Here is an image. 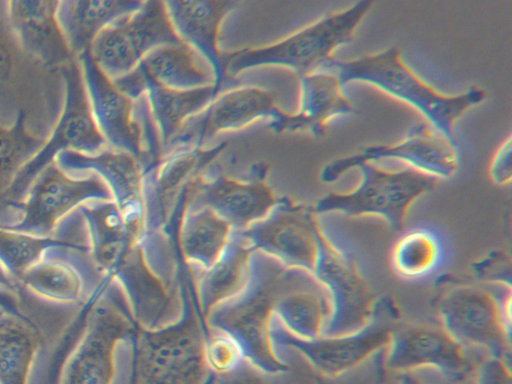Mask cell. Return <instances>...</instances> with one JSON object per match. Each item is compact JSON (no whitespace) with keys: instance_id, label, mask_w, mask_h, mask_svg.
I'll list each match as a JSON object with an SVG mask.
<instances>
[{"instance_id":"1","label":"cell","mask_w":512,"mask_h":384,"mask_svg":"<svg viewBox=\"0 0 512 384\" xmlns=\"http://www.w3.org/2000/svg\"><path fill=\"white\" fill-rule=\"evenodd\" d=\"M292 270L255 249L249 259V277L244 288L209 312L210 325L232 337L248 361L268 372L289 370L274 357L269 325L278 299L292 290L288 288Z\"/></svg>"},{"instance_id":"2","label":"cell","mask_w":512,"mask_h":384,"mask_svg":"<svg viewBox=\"0 0 512 384\" xmlns=\"http://www.w3.org/2000/svg\"><path fill=\"white\" fill-rule=\"evenodd\" d=\"M182 319L168 326L149 330L137 328L116 350L115 362L130 371L131 384H207L205 360L207 330L198 323L189 297L184 293Z\"/></svg>"},{"instance_id":"3","label":"cell","mask_w":512,"mask_h":384,"mask_svg":"<svg viewBox=\"0 0 512 384\" xmlns=\"http://www.w3.org/2000/svg\"><path fill=\"white\" fill-rule=\"evenodd\" d=\"M321 71L334 74L342 87L352 81L378 87L416 108L431 126L451 140H455L452 127L456 119L486 97V92L477 87L455 96L438 92L405 63L394 47L349 61L332 57Z\"/></svg>"},{"instance_id":"4","label":"cell","mask_w":512,"mask_h":384,"mask_svg":"<svg viewBox=\"0 0 512 384\" xmlns=\"http://www.w3.org/2000/svg\"><path fill=\"white\" fill-rule=\"evenodd\" d=\"M371 4V1L362 0L346 10L326 14L269 46L224 53L227 75L232 77L244 70L265 65L288 67L299 78L319 72L337 47L351 41Z\"/></svg>"},{"instance_id":"5","label":"cell","mask_w":512,"mask_h":384,"mask_svg":"<svg viewBox=\"0 0 512 384\" xmlns=\"http://www.w3.org/2000/svg\"><path fill=\"white\" fill-rule=\"evenodd\" d=\"M138 327L116 280L105 278L63 368L60 384H111L116 347Z\"/></svg>"},{"instance_id":"6","label":"cell","mask_w":512,"mask_h":384,"mask_svg":"<svg viewBox=\"0 0 512 384\" xmlns=\"http://www.w3.org/2000/svg\"><path fill=\"white\" fill-rule=\"evenodd\" d=\"M399 319L393 299L382 297L375 301L368 322L354 332L306 340L291 334L276 318L270 320L269 340L271 347L277 344L300 352L318 375L335 376L386 348Z\"/></svg>"},{"instance_id":"7","label":"cell","mask_w":512,"mask_h":384,"mask_svg":"<svg viewBox=\"0 0 512 384\" xmlns=\"http://www.w3.org/2000/svg\"><path fill=\"white\" fill-rule=\"evenodd\" d=\"M60 71L65 85L61 115L48 139L16 174L6 193L8 206L24 198L33 180L55 162L59 153L75 151L95 155L109 147L94 120L77 58L61 66Z\"/></svg>"},{"instance_id":"8","label":"cell","mask_w":512,"mask_h":384,"mask_svg":"<svg viewBox=\"0 0 512 384\" xmlns=\"http://www.w3.org/2000/svg\"><path fill=\"white\" fill-rule=\"evenodd\" d=\"M77 60L100 133L110 148L130 154L143 169L146 149L157 137L146 94L132 100L121 93L93 61L89 50Z\"/></svg>"},{"instance_id":"9","label":"cell","mask_w":512,"mask_h":384,"mask_svg":"<svg viewBox=\"0 0 512 384\" xmlns=\"http://www.w3.org/2000/svg\"><path fill=\"white\" fill-rule=\"evenodd\" d=\"M357 167L362 175L359 185L349 193H328L312 207L315 214L377 215L392 231L398 232L403 228L410 205L430 191L437 181V178L413 168L389 172L372 162Z\"/></svg>"},{"instance_id":"10","label":"cell","mask_w":512,"mask_h":384,"mask_svg":"<svg viewBox=\"0 0 512 384\" xmlns=\"http://www.w3.org/2000/svg\"><path fill=\"white\" fill-rule=\"evenodd\" d=\"M94 200H113L101 177L95 173L75 177L52 162L33 180L24 198L9 205L19 218L0 226L37 237H51L64 218Z\"/></svg>"},{"instance_id":"11","label":"cell","mask_w":512,"mask_h":384,"mask_svg":"<svg viewBox=\"0 0 512 384\" xmlns=\"http://www.w3.org/2000/svg\"><path fill=\"white\" fill-rule=\"evenodd\" d=\"M180 42L164 1L149 0L104 28L89 53L101 71L114 80L134 69L151 50Z\"/></svg>"},{"instance_id":"12","label":"cell","mask_w":512,"mask_h":384,"mask_svg":"<svg viewBox=\"0 0 512 384\" xmlns=\"http://www.w3.org/2000/svg\"><path fill=\"white\" fill-rule=\"evenodd\" d=\"M226 145L172 153L142 173L143 233H159L182 221L197 180Z\"/></svg>"},{"instance_id":"13","label":"cell","mask_w":512,"mask_h":384,"mask_svg":"<svg viewBox=\"0 0 512 384\" xmlns=\"http://www.w3.org/2000/svg\"><path fill=\"white\" fill-rule=\"evenodd\" d=\"M311 275L327 291L329 314L323 336L354 332L369 320L375 298L351 255L322 229Z\"/></svg>"},{"instance_id":"14","label":"cell","mask_w":512,"mask_h":384,"mask_svg":"<svg viewBox=\"0 0 512 384\" xmlns=\"http://www.w3.org/2000/svg\"><path fill=\"white\" fill-rule=\"evenodd\" d=\"M287 116L268 91L257 87L231 88L219 94L203 110L189 117L163 147L162 157L201 149L217 134L241 129L260 119H269L271 129L280 133Z\"/></svg>"},{"instance_id":"15","label":"cell","mask_w":512,"mask_h":384,"mask_svg":"<svg viewBox=\"0 0 512 384\" xmlns=\"http://www.w3.org/2000/svg\"><path fill=\"white\" fill-rule=\"evenodd\" d=\"M320 229L312 207L281 197L264 218L241 233L254 249L275 258L287 268L311 274Z\"/></svg>"},{"instance_id":"16","label":"cell","mask_w":512,"mask_h":384,"mask_svg":"<svg viewBox=\"0 0 512 384\" xmlns=\"http://www.w3.org/2000/svg\"><path fill=\"white\" fill-rule=\"evenodd\" d=\"M267 166L251 168L246 182L226 177L218 164H209L200 175L190 196L186 211L212 210L228 222L232 229L242 231L264 218L277 199L264 182Z\"/></svg>"},{"instance_id":"17","label":"cell","mask_w":512,"mask_h":384,"mask_svg":"<svg viewBox=\"0 0 512 384\" xmlns=\"http://www.w3.org/2000/svg\"><path fill=\"white\" fill-rule=\"evenodd\" d=\"M438 309L444 331L460 346L483 347L491 357L510 363L511 333L502 324L498 295L457 287L440 300Z\"/></svg>"},{"instance_id":"18","label":"cell","mask_w":512,"mask_h":384,"mask_svg":"<svg viewBox=\"0 0 512 384\" xmlns=\"http://www.w3.org/2000/svg\"><path fill=\"white\" fill-rule=\"evenodd\" d=\"M392 158L409 163L413 169L435 178H449L457 171L460 155L455 140H451L427 122L413 125L404 139L394 145H370L358 153L328 163L321 180L336 181L353 167L379 159Z\"/></svg>"},{"instance_id":"19","label":"cell","mask_w":512,"mask_h":384,"mask_svg":"<svg viewBox=\"0 0 512 384\" xmlns=\"http://www.w3.org/2000/svg\"><path fill=\"white\" fill-rule=\"evenodd\" d=\"M384 365L409 371L434 368L449 380H461L469 370L463 347L444 329L427 326H397L385 348Z\"/></svg>"},{"instance_id":"20","label":"cell","mask_w":512,"mask_h":384,"mask_svg":"<svg viewBox=\"0 0 512 384\" xmlns=\"http://www.w3.org/2000/svg\"><path fill=\"white\" fill-rule=\"evenodd\" d=\"M78 253L65 247L49 248L18 281L38 297L58 304H78L88 286L96 287L105 277L92 259H80Z\"/></svg>"},{"instance_id":"21","label":"cell","mask_w":512,"mask_h":384,"mask_svg":"<svg viewBox=\"0 0 512 384\" xmlns=\"http://www.w3.org/2000/svg\"><path fill=\"white\" fill-rule=\"evenodd\" d=\"M237 1H164L173 29L179 39L193 48L211 67L216 86L233 88L236 82L227 75L223 53L218 48L222 20Z\"/></svg>"},{"instance_id":"22","label":"cell","mask_w":512,"mask_h":384,"mask_svg":"<svg viewBox=\"0 0 512 384\" xmlns=\"http://www.w3.org/2000/svg\"><path fill=\"white\" fill-rule=\"evenodd\" d=\"M19 285L0 288V384H27L34 360L46 349L42 330L21 309Z\"/></svg>"},{"instance_id":"23","label":"cell","mask_w":512,"mask_h":384,"mask_svg":"<svg viewBox=\"0 0 512 384\" xmlns=\"http://www.w3.org/2000/svg\"><path fill=\"white\" fill-rule=\"evenodd\" d=\"M55 162L71 175L97 174L110 189L123 214L130 220L144 223L142 169L133 156L108 147L95 155L64 151L57 155Z\"/></svg>"},{"instance_id":"24","label":"cell","mask_w":512,"mask_h":384,"mask_svg":"<svg viewBox=\"0 0 512 384\" xmlns=\"http://www.w3.org/2000/svg\"><path fill=\"white\" fill-rule=\"evenodd\" d=\"M112 81L121 93L132 100L146 94L162 149L189 117L203 110L219 94L231 89L216 85L192 90L169 89L144 81L134 69Z\"/></svg>"},{"instance_id":"25","label":"cell","mask_w":512,"mask_h":384,"mask_svg":"<svg viewBox=\"0 0 512 384\" xmlns=\"http://www.w3.org/2000/svg\"><path fill=\"white\" fill-rule=\"evenodd\" d=\"M78 210L86 225L94 264L103 274L112 277L139 243L144 223L128 219L114 200L89 201Z\"/></svg>"},{"instance_id":"26","label":"cell","mask_w":512,"mask_h":384,"mask_svg":"<svg viewBox=\"0 0 512 384\" xmlns=\"http://www.w3.org/2000/svg\"><path fill=\"white\" fill-rule=\"evenodd\" d=\"M59 1H7L6 17L21 47L47 67L63 66L72 55L57 19Z\"/></svg>"},{"instance_id":"27","label":"cell","mask_w":512,"mask_h":384,"mask_svg":"<svg viewBox=\"0 0 512 384\" xmlns=\"http://www.w3.org/2000/svg\"><path fill=\"white\" fill-rule=\"evenodd\" d=\"M300 90L299 111L288 114L280 132L301 130L317 138L323 137L330 119L354 112L338 78L330 72L319 71L300 77Z\"/></svg>"},{"instance_id":"28","label":"cell","mask_w":512,"mask_h":384,"mask_svg":"<svg viewBox=\"0 0 512 384\" xmlns=\"http://www.w3.org/2000/svg\"><path fill=\"white\" fill-rule=\"evenodd\" d=\"M134 70L144 81L169 89L192 90L215 85L209 64L183 42L151 50Z\"/></svg>"},{"instance_id":"29","label":"cell","mask_w":512,"mask_h":384,"mask_svg":"<svg viewBox=\"0 0 512 384\" xmlns=\"http://www.w3.org/2000/svg\"><path fill=\"white\" fill-rule=\"evenodd\" d=\"M143 1L63 0L57 19L74 57L89 50L95 37L117 19L137 10Z\"/></svg>"},{"instance_id":"30","label":"cell","mask_w":512,"mask_h":384,"mask_svg":"<svg viewBox=\"0 0 512 384\" xmlns=\"http://www.w3.org/2000/svg\"><path fill=\"white\" fill-rule=\"evenodd\" d=\"M254 250L241 231L232 229L217 260L208 269H201L197 280L204 315L244 288L249 277V259Z\"/></svg>"},{"instance_id":"31","label":"cell","mask_w":512,"mask_h":384,"mask_svg":"<svg viewBox=\"0 0 512 384\" xmlns=\"http://www.w3.org/2000/svg\"><path fill=\"white\" fill-rule=\"evenodd\" d=\"M231 231V225L210 209L186 211L179 231L180 253L191 265L208 269L220 256Z\"/></svg>"},{"instance_id":"32","label":"cell","mask_w":512,"mask_h":384,"mask_svg":"<svg viewBox=\"0 0 512 384\" xmlns=\"http://www.w3.org/2000/svg\"><path fill=\"white\" fill-rule=\"evenodd\" d=\"M444 255L440 236L431 229L419 227L403 234L394 244L391 265L401 278L418 280L437 271Z\"/></svg>"},{"instance_id":"33","label":"cell","mask_w":512,"mask_h":384,"mask_svg":"<svg viewBox=\"0 0 512 384\" xmlns=\"http://www.w3.org/2000/svg\"><path fill=\"white\" fill-rule=\"evenodd\" d=\"M274 312L287 331L298 338L311 340L322 336L329 305L318 293L292 289L278 299Z\"/></svg>"},{"instance_id":"34","label":"cell","mask_w":512,"mask_h":384,"mask_svg":"<svg viewBox=\"0 0 512 384\" xmlns=\"http://www.w3.org/2000/svg\"><path fill=\"white\" fill-rule=\"evenodd\" d=\"M60 236L37 237L0 226V263L8 273L19 280L23 273L37 263L52 247H65L79 252H90V244L71 241Z\"/></svg>"},{"instance_id":"35","label":"cell","mask_w":512,"mask_h":384,"mask_svg":"<svg viewBox=\"0 0 512 384\" xmlns=\"http://www.w3.org/2000/svg\"><path fill=\"white\" fill-rule=\"evenodd\" d=\"M44 141L27 129L23 111L18 112L10 126L0 125V200L8 208V188L19 170L36 154Z\"/></svg>"},{"instance_id":"36","label":"cell","mask_w":512,"mask_h":384,"mask_svg":"<svg viewBox=\"0 0 512 384\" xmlns=\"http://www.w3.org/2000/svg\"><path fill=\"white\" fill-rule=\"evenodd\" d=\"M241 355V347L227 334L206 339V363L209 368L219 374H224L237 368L242 361Z\"/></svg>"},{"instance_id":"37","label":"cell","mask_w":512,"mask_h":384,"mask_svg":"<svg viewBox=\"0 0 512 384\" xmlns=\"http://www.w3.org/2000/svg\"><path fill=\"white\" fill-rule=\"evenodd\" d=\"M384 349L374 353L359 365L335 376L316 378V384H380L384 365Z\"/></svg>"},{"instance_id":"38","label":"cell","mask_w":512,"mask_h":384,"mask_svg":"<svg viewBox=\"0 0 512 384\" xmlns=\"http://www.w3.org/2000/svg\"><path fill=\"white\" fill-rule=\"evenodd\" d=\"M259 367H253L248 360H242L234 370L220 374L218 379H211L208 384H272V374L275 372L261 373Z\"/></svg>"},{"instance_id":"39","label":"cell","mask_w":512,"mask_h":384,"mask_svg":"<svg viewBox=\"0 0 512 384\" xmlns=\"http://www.w3.org/2000/svg\"><path fill=\"white\" fill-rule=\"evenodd\" d=\"M510 367V363L490 357L479 366L475 384H512Z\"/></svg>"},{"instance_id":"40","label":"cell","mask_w":512,"mask_h":384,"mask_svg":"<svg viewBox=\"0 0 512 384\" xmlns=\"http://www.w3.org/2000/svg\"><path fill=\"white\" fill-rule=\"evenodd\" d=\"M511 138L501 145L496 152L490 167V175L494 183L504 185L510 182L512 177L511 163Z\"/></svg>"},{"instance_id":"41","label":"cell","mask_w":512,"mask_h":384,"mask_svg":"<svg viewBox=\"0 0 512 384\" xmlns=\"http://www.w3.org/2000/svg\"><path fill=\"white\" fill-rule=\"evenodd\" d=\"M12 68L13 51L10 38L0 21V86L8 80Z\"/></svg>"},{"instance_id":"42","label":"cell","mask_w":512,"mask_h":384,"mask_svg":"<svg viewBox=\"0 0 512 384\" xmlns=\"http://www.w3.org/2000/svg\"><path fill=\"white\" fill-rule=\"evenodd\" d=\"M18 284V280L13 278L5 267L0 263V288L14 290Z\"/></svg>"},{"instance_id":"43","label":"cell","mask_w":512,"mask_h":384,"mask_svg":"<svg viewBox=\"0 0 512 384\" xmlns=\"http://www.w3.org/2000/svg\"><path fill=\"white\" fill-rule=\"evenodd\" d=\"M399 384H423L418 378L412 374L405 372L401 375Z\"/></svg>"},{"instance_id":"44","label":"cell","mask_w":512,"mask_h":384,"mask_svg":"<svg viewBox=\"0 0 512 384\" xmlns=\"http://www.w3.org/2000/svg\"><path fill=\"white\" fill-rule=\"evenodd\" d=\"M6 4H7V1H0V15L4 12H6Z\"/></svg>"}]
</instances>
